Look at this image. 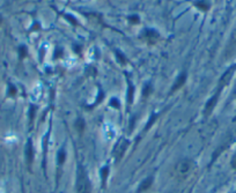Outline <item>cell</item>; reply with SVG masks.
Instances as JSON below:
<instances>
[{
  "instance_id": "1",
  "label": "cell",
  "mask_w": 236,
  "mask_h": 193,
  "mask_svg": "<svg viewBox=\"0 0 236 193\" xmlns=\"http://www.w3.org/2000/svg\"><path fill=\"white\" fill-rule=\"evenodd\" d=\"M92 187H90V182L87 177L85 170L82 168H79L77 179V193H90Z\"/></svg>"
},
{
  "instance_id": "2",
  "label": "cell",
  "mask_w": 236,
  "mask_h": 193,
  "mask_svg": "<svg viewBox=\"0 0 236 193\" xmlns=\"http://www.w3.org/2000/svg\"><path fill=\"white\" fill-rule=\"evenodd\" d=\"M192 169H193V162L188 159L182 160V161H179L178 163L176 164V174L178 175L179 177H182V178L186 177V176L191 172Z\"/></svg>"
},
{
  "instance_id": "3",
  "label": "cell",
  "mask_w": 236,
  "mask_h": 193,
  "mask_svg": "<svg viewBox=\"0 0 236 193\" xmlns=\"http://www.w3.org/2000/svg\"><path fill=\"white\" fill-rule=\"evenodd\" d=\"M127 146H129V141L126 140V139H122V140L117 144L115 150H114V155H115L116 160L122 159V156H123L124 153H125Z\"/></svg>"
},
{
  "instance_id": "4",
  "label": "cell",
  "mask_w": 236,
  "mask_h": 193,
  "mask_svg": "<svg viewBox=\"0 0 236 193\" xmlns=\"http://www.w3.org/2000/svg\"><path fill=\"white\" fill-rule=\"evenodd\" d=\"M219 94H220V90H218L217 94L207 102V104L205 106V115H206V116H208V115L212 112L213 109H214V106H215V104H217V102H218V98H219Z\"/></svg>"
},
{
  "instance_id": "5",
  "label": "cell",
  "mask_w": 236,
  "mask_h": 193,
  "mask_svg": "<svg viewBox=\"0 0 236 193\" xmlns=\"http://www.w3.org/2000/svg\"><path fill=\"white\" fill-rule=\"evenodd\" d=\"M144 34H145V39L150 44L155 43V42L158 41V38H159V34L153 29H146Z\"/></svg>"
},
{
  "instance_id": "6",
  "label": "cell",
  "mask_w": 236,
  "mask_h": 193,
  "mask_svg": "<svg viewBox=\"0 0 236 193\" xmlns=\"http://www.w3.org/2000/svg\"><path fill=\"white\" fill-rule=\"evenodd\" d=\"M186 81V74L185 73H182V74H179L178 77L176 79V81L174 82V86L171 88V93H175L176 90H178L181 87H183V85L185 83Z\"/></svg>"
},
{
  "instance_id": "7",
  "label": "cell",
  "mask_w": 236,
  "mask_h": 193,
  "mask_svg": "<svg viewBox=\"0 0 236 193\" xmlns=\"http://www.w3.org/2000/svg\"><path fill=\"white\" fill-rule=\"evenodd\" d=\"M152 184H153V178H152V177H147L145 180L141 182L139 188H138V193H142L145 192V191H147V190L150 187Z\"/></svg>"
},
{
  "instance_id": "8",
  "label": "cell",
  "mask_w": 236,
  "mask_h": 193,
  "mask_svg": "<svg viewBox=\"0 0 236 193\" xmlns=\"http://www.w3.org/2000/svg\"><path fill=\"white\" fill-rule=\"evenodd\" d=\"M233 71H234V68H230L229 71H227V72L223 74V77H222L221 80H220V89H219V90H221L222 87H223V86H226L227 83L229 82L231 75H233Z\"/></svg>"
},
{
  "instance_id": "9",
  "label": "cell",
  "mask_w": 236,
  "mask_h": 193,
  "mask_svg": "<svg viewBox=\"0 0 236 193\" xmlns=\"http://www.w3.org/2000/svg\"><path fill=\"white\" fill-rule=\"evenodd\" d=\"M26 157L28 161V164H31L33 162V157H34V150H33V145H31V141H28V145L26 147Z\"/></svg>"
},
{
  "instance_id": "10",
  "label": "cell",
  "mask_w": 236,
  "mask_h": 193,
  "mask_svg": "<svg viewBox=\"0 0 236 193\" xmlns=\"http://www.w3.org/2000/svg\"><path fill=\"white\" fill-rule=\"evenodd\" d=\"M133 94H134V88L132 86V83L129 82V90H127V101H129V104H132V102H133Z\"/></svg>"
},
{
  "instance_id": "11",
  "label": "cell",
  "mask_w": 236,
  "mask_h": 193,
  "mask_svg": "<svg viewBox=\"0 0 236 193\" xmlns=\"http://www.w3.org/2000/svg\"><path fill=\"white\" fill-rule=\"evenodd\" d=\"M75 128H77L79 132H82L83 128H85V120L82 118H78L77 121H75Z\"/></svg>"
},
{
  "instance_id": "12",
  "label": "cell",
  "mask_w": 236,
  "mask_h": 193,
  "mask_svg": "<svg viewBox=\"0 0 236 193\" xmlns=\"http://www.w3.org/2000/svg\"><path fill=\"white\" fill-rule=\"evenodd\" d=\"M194 6H197L199 10H208V4H206L204 0L196 1V2H194Z\"/></svg>"
},
{
  "instance_id": "13",
  "label": "cell",
  "mask_w": 236,
  "mask_h": 193,
  "mask_svg": "<svg viewBox=\"0 0 236 193\" xmlns=\"http://www.w3.org/2000/svg\"><path fill=\"white\" fill-rule=\"evenodd\" d=\"M108 175H109V168H108V167H104V168H102V170H101V177H102V182H103V184H106Z\"/></svg>"
},
{
  "instance_id": "14",
  "label": "cell",
  "mask_w": 236,
  "mask_h": 193,
  "mask_svg": "<svg viewBox=\"0 0 236 193\" xmlns=\"http://www.w3.org/2000/svg\"><path fill=\"white\" fill-rule=\"evenodd\" d=\"M64 161H65V152L62 149L60 152H59V154H58V163L63 164Z\"/></svg>"
},
{
  "instance_id": "15",
  "label": "cell",
  "mask_w": 236,
  "mask_h": 193,
  "mask_svg": "<svg viewBox=\"0 0 236 193\" xmlns=\"http://www.w3.org/2000/svg\"><path fill=\"white\" fill-rule=\"evenodd\" d=\"M152 90H153V89H152V86H150V85H146L144 88V96H148L150 93H152Z\"/></svg>"
},
{
  "instance_id": "16",
  "label": "cell",
  "mask_w": 236,
  "mask_h": 193,
  "mask_svg": "<svg viewBox=\"0 0 236 193\" xmlns=\"http://www.w3.org/2000/svg\"><path fill=\"white\" fill-rule=\"evenodd\" d=\"M129 21H130L131 23H138L139 22V16L138 15H131L130 18H129Z\"/></svg>"
},
{
  "instance_id": "17",
  "label": "cell",
  "mask_w": 236,
  "mask_h": 193,
  "mask_svg": "<svg viewBox=\"0 0 236 193\" xmlns=\"http://www.w3.org/2000/svg\"><path fill=\"white\" fill-rule=\"evenodd\" d=\"M110 105L114 106L115 109H119V106H121V105H119V102L117 101L116 98H112V100H111V101H110Z\"/></svg>"
},
{
  "instance_id": "18",
  "label": "cell",
  "mask_w": 236,
  "mask_h": 193,
  "mask_svg": "<svg viewBox=\"0 0 236 193\" xmlns=\"http://www.w3.org/2000/svg\"><path fill=\"white\" fill-rule=\"evenodd\" d=\"M117 58L119 59V61H121V64H123V65H124V64L126 63V58L124 57V56H123V54H122L121 52H118V51H117Z\"/></svg>"
},
{
  "instance_id": "19",
  "label": "cell",
  "mask_w": 236,
  "mask_h": 193,
  "mask_svg": "<svg viewBox=\"0 0 236 193\" xmlns=\"http://www.w3.org/2000/svg\"><path fill=\"white\" fill-rule=\"evenodd\" d=\"M156 117H158V116H153L152 118H150V120L148 121V125L146 126V130H147V128H150V125H152V124H153V123H154V121L156 120Z\"/></svg>"
},
{
  "instance_id": "20",
  "label": "cell",
  "mask_w": 236,
  "mask_h": 193,
  "mask_svg": "<svg viewBox=\"0 0 236 193\" xmlns=\"http://www.w3.org/2000/svg\"><path fill=\"white\" fill-rule=\"evenodd\" d=\"M66 19L70 20V22H72L73 24H78V22L75 21V19H74L73 16H71V15H66Z\"/></svg>"
},
{
  "instance_id": "21",
  "label": "cell",
  "mask_w": 236,
  "mask_h": 193,
  "mask_svg": "<svg viewBox=\"0 0 236 193\" xmlns=\"http://www.w3.org/2000/svg\"><path fill=\"white\" fill-rule=\"evenodd\" d=\"M34 112H35L34 106H31V108H30V120H33V119H34Z\"/></svg>"
},
{
  "instance_id": "22",
  "label": "cell",
  "mask_w": 236,
  "mask_h": 193,
  "mask_svg": "<svg viewBox=\"0 0 236 193\" xmlns=\"http://www.w3.org/2000/svg\"><path fill=\"white\" fill-rule=\"evenodd\" d=\"M26 54H27V51H26V49L21 48V57H24Z\"/></svg>"
},
{
  "instance_id": "23",
  "label": "cell",
  "mask_w": 236,
  "mask_h": 193,
  "mask_svg": "<svg viewBox=\"0 0 236 193\" xmlns=\"http://www.w3.org/2000/svg\"><path fill=\"white\" fill-rule=\"evenodd\" d=\"M233 165H234V167L236 168V156L234 157V160H233Z\"/></svg>"
}]
</instances>
